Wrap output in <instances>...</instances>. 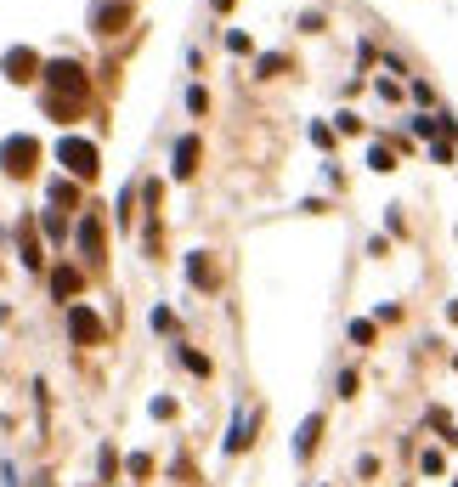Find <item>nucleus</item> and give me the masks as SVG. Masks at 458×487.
<instances>
[{"label":"nucleus","instance_id":"obj_1","mask_svg":"<svg viewBox=\"0 0 458 487\" xmlns=\"http://www.w3.org/2000/svg\"><path fill=\"white\" fill-rule=\"evenodd\" d=\"M57 159H63L74 176H97V148L80 142V136H63V142H57Z\"/></svg>","mask_w":458,"mask_h":487},{"label":"nucleus","instance_id":"obj_2","mask_svg":"<svg viewBox=\"0 0 458 487\" xmlns=\"http://www.w3.org/2000/svg\"><path fill=\"white\" fill-rule=\"evenodd\" d=\"M45 80H51V91H68L74 102L85 97V74H80V63H68V57H57V63H45Z\"/></svg>","mask_w":458,"mask_h":487},{"label":"nucleus","instance_id":"obj_3","mask_svg":"<svg viewBox=\"0 0 458 487\" xmlns=\"http://www.w3.org/2000/svg\"><path fill=\"white\" fill-rule=\"evenodd\" d=\"M28 159H35V142H28V136H12L6 142V171H28Z\"/></svg>","mask_w":458,"mask_h":487},{"label":"nucleus","instance_id":"obj_4","mask_svg":"<svg viewBox=\"0 0 458 487\" xmlns=\"http://www.w3.org/2000/svg\"><path fill=\"white\" fill-rule=\"evenodd\" d=\"M68 329L80 334V340H102V323H97V317H91L85 307H74V312H68Z\"/></svg>","mask_w":458,"mask_h":487},{"label":"nucleus","instance_id":"obj_5","mask_svg":"<svg viewBox=\"0 0 458 487\" xmlns=\"http://www.w3.org/2000/svg\"><path fill=\"white\" fill-rule=\"evenodd\" d=\"M80 250L91 255V261L102 255V227H97V216H85V221H80Z\"/></svg>","mask_w":458,"mask_h":487},{"label":"nucleus","instance_id":"obj_6","mask_svg":"<svg viewBox=\"0 0 458 487\" xmlns=\"http://www.w3.org/2000/svg\"><path fill=\"white\" fill-rule=\"evenodd\" d=\"M28 68H35V52H12V57H6V74H12V80H28Z\"/></svg>","mask_w":458,"mask_h":487},{"label":"nucleus","instance_id":"obj_7","mask_svg":"<svg viewBox=\"0 0 458 487\" xmlns=\"http://www.w3.org/2000/svg\"><path fill=\"white\" fill-rule=\"evenodd\" d=\"M18 255H23V267H40V244H35V233H18Z\"/></svg>","mask_w":458,"mask_h":487},{"label":"nucleus","instance_id":"obj_8","mask_svg":"<svg viewBox=\"0 0 458 487\" xmlns=\"http://www.w3.org/2000/svg\"><path fill=\"white\" fill-rule=\"evenodd\" d=\"M193 154H198V142H193V136H181V148H176V171H181V176L193 171Z\"/></svg>","mask_w":458,"mask_h":487},{"label":"nucleus","instance_id":"obj_9","mask_svg":"<svg viewBox=\"0 0 458 487\" xmlns=\"http://www.w3.org/2000/svg\"><path fill=\"white\" fill-rule=\"evenodd\" d=\"M51 289H57V295H74V289H80V272H51Z\"/></svg>","mask_w":458,"mask_h":487},{"label":"nucleus","instance_id":"obj_10","mask_svg":"<svg viewBox=\"0 0 458 487\" xmlns=\"http://www.w3.org/2000/svg\"><path fill=\"white\" fill-rule=\"evenodd\" d=\"M312 443H317V419H305L300 425V453H312Z\"/></svg>","mask_w":458,"mask_h":487}]
</instances>
